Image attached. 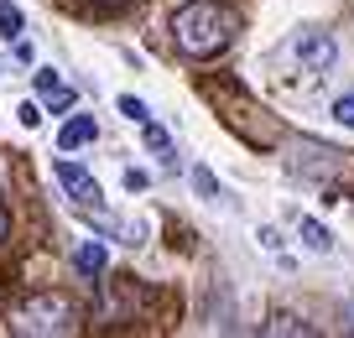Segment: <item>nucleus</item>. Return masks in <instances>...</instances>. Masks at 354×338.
Returning <instances> with one entry per match:
<instances>
[{
	"label": "nucleus",
	"mask_w": 354,
	"mask_h": 338,
	"mask_svg": "<svg viewBox=\"0 0 354 338\" xmlns=\"http://www.w3.org/2000/svg\"><path fill=\"white\" fill-rule=\"evenodd\" d=\"M234 11L219 6V0H188L183 11L172 16V37L188 57H214L234 42Z\"/></svg>",
	"instance_id": "f257e3e1"
},
{
	"label": "nucleus",
	"mask_w": 354,
	"mask_h": 338,
	"mask_svg": "<svg viewBox=\"0 0 354 338\" xmlns=\"http://www.w3.org/2000/svg\"><path fill=\"white\" fill-rule=\"evenodd\" d=\"M11 323H16V333H37V338L73 333L78 328V307L68 302V297H57V292H37V297H26V302L11 312Z\"/></svg>",
	"instance_id": "f03ea898"
},
{
	"label": "nucleus",
	"mask_w": 354,
	"mask_h": 338,
	"mask_svg": "<svg viewBox=\"0 0 354 338\" xmlns=\"http://www.w3.org/2000/svg\"><path fill=\"white\" fill-rule=\"evenodd\" d=\"M281 57H287V63L297 68L302 78H323V73L333 68V57H339V47H333V37H328V32L308 26V32H292V37H287Z\"/></svg>",
	"instance_id": "7ed1b4c3"
},
{
	"label": "nucleus",
	"mask_w": 354,
	"mask_h": 338,
	"mask_svg": "<svg viewBox=\"0 0 354 338\" xmlns=\"http://www.w3.org/2000/svg\"><path fill=\"white\" fill-rule=\"evenodd\" d=\"M57 182H63V193L73 198L78 208H100V182H94L78 162H57Z\"/></svg>",
	"instance_id": "20e7f679"
},
{
	"label": "nucleus",
	"mask_w": 354,
	"mask_h": 338,
	"mask_svg": "<svg viewBox=\"0 0 354 338\" xmlns=\"http://www.w3.org/2000/svg\"><path fill=\"white\" fill-rule=\"evenodd\" d=\"M302 151H308L313 162H297V172H318V177H339L344 172V151H333V146H302Z\"/></svg>",
	"instance_id": "39448f33"
},
{
	"label": "nucleus",
	"mask_w": 354,
	"mask_h": 338,
	"mask_svg": "<svg viewBox=\"0 0 354 338\" xmlns=\"http://www.w3.org/2000/svg\"><path fill=\"white\" fill-rule=\"evenodd\" d=\"M32 84H37V94H42L53 109H68V104H73V88H63V78H57L53 68H37Z\"/></svg>",
	"instance_id": "423d86ee"
},
{
	"label": "nucleus",
	"mask_w": 354,
	"mask_h": 338,
	"mask_svg": "<svg viewBox=\"0 0 354 338\" xmlns=\"http://www.w3.org/2000/svg\"><path fill=\"white\" fill-rule=\"evenodd\" d=\"M94 135H100V125L88 120V115H73V120L57 131V146H63V151H73V146H88Z\"/></svg>",
	"instance_id": "0eeeda50"
},
{
	"label": "nucleus",
	"mask_w": 354,
	"mask_h": 338,
	"mask_svg": "<svg viewBox=\"0 0 354 338\" xmlns=\"http://www.w3.org/2000/svg\"><path fill=\"white\" fill-rule=\"evenodd\" d=\"M297 234H302V245H308V250H318V255H328V250H333V234L323 229L318 218H302V224H297Z\"/></svg>",
	"instance_id": "6e6552de"
},
{
	"label": "nucleus",
	"mask_w": 354,
	"mask_h": 338,
	"mask_svg": "<svg viewBox=\"0 0 354 338\" xmlns=\"http://www.w3.org/2000/svg\"><path fill=\"white\" fill-rule=\"evenodd\" d=\"M73 271L78 276H100L104 271V245H78L73 250Z\"/></svg>",
	"instance_id": "1a4fd4ad"
},
{
	"label": "nucleus",
	"mask_w": 354,
	"mask_h": 338,
	"mask_svg": "<svg viewBox=\"0 0 354 338\" xmlns=\"http://www.w3.org/2000/svg\"><path fill=\"white\" fill-rule=\"evenodd\" d=\"M141 135H146V146H151L156 156H162L167 167H172V141H167V131L162 125H151V120H141Z\"/></svg>",
	"instance_id": "9d476101"
},
{
	"label": "nucleus",
	"mask_w": 354,
	"mask_h": 338,
	"mask_svg": "<svg viewBox=\"0 0 354 338\" xmlns=\"http://www.w3.org/2000/svg\"><path fill=\"white\" fill-rule=\"evenodd\" d=\"M21 26H26V21H21V11H16L11 0H0V32L16 42V37H21Z\"/></svg>",
	"instance_id": "9b49d317"
},
{
	"label": "nucleus",
	"mask_w": 354,
	"mask_h": 338,
	"mask_svg": "<svg viewBox=\"0 0 354 338\" xmlns=\"http://www.w3.org/2000/svg\"><path fill=\"white\" fill-rule=\"evenodd\" d=\"M266 333H313V328H308V323H297V317H287V312H281V317H271V323H266Z\"/></svg>",
	"instance_id": "f8f14e48"
},
{
	"label": "nucleus",
	"mask_w": 354,
	"mask_h": 338,
	"mask_svg": "<svg viewBox=\"0 0 354 338\" xmlns=\"http://www.w3.org/2000/svg\"><path fill=\"white\" fill-rule=\"evenodd\" d=\"M16 120H21L26 131H37V125H42V104H37V99H26V104H16Z\"/></svg>",
	"instance_id": "ddd939ff"
},
{
	"label": "nucleus",
	"mask_w": 354,
	"mask_h": 338,
	"mask_svg": "<svg viewBox=\"0 0 354 338\" xmlns=\"http://www.w3.org/2000/svg\"><path fill=\"white\" fill-rule=\"evenodd\" d=\"M120 115H125V120H136V125H141V120H146V104H141L136 94H120Z\"/></svg>",
	"instance_id": "4468645a"
},
{
	"label": "nucleus",
	"mask_w": 354,
	"mask_h": 338,
	"mask_svg": "<svg viewBox=\"0 0 354 338\" xmlns=\"http://www.w3.org/2000/svg\"><path fill=\"white\" fill-rule=\"evenodd\" d=\"M333 120H339V125H349V131H354V94H344L339 104H333Z\"/></svg>",
	"instance_id": "2eb2a0df"
},
{
	"label": "nucleus",
	"mask_w": 354,
	"mask_h": 338,
	"mask_svg": "<svg viewBox=\"0 0 354 338\" xmlns=\"http://www.w3.org/2000/svg\"><path fill=\"white\" fill-rule=\"evenodd\" d=\"M193 187H198L203 198H214V193H219V182H214V172H203V167H198V172H193Z\"/></svg>",
	"instance_id": "dca6fc26"
},
{
	"label": "nucleus",
	"mask_w": 354,
	"mask_h": 338,
	"mask_svg": "<svg viewBox=\"0 0 354 338\" xmlns=\"http://www.w3.org/2000/svg\"><path fill=\"white\" fill-rule=\"evenodd\" d=\"M6 229H11V218H6V208H0V240H6Z\"/></svg>",
	"instance_id": "f3484780"
}]
</instances>
